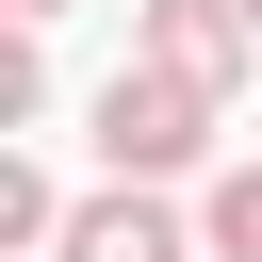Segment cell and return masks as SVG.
I'll return each mask as SVG.
<instances>
[{
	"instance_id": "obj_1",
	"label": "cell",
	"mask_w": 262,
	"mask_h": 262,
	"mask_svg": "<svg viewBox=\"0 0 262 262\" xmlns=\"http://www.w3.org/2000/svg\"><path fill=\"white\" fill-rule=\"evenodd\" d=\"M196 147H213V82H196V66H147V49H131V66L98 82V164H115V180H180Z\"/></svg>"
},
{
	"instance_id": "obj_2",
	"label": "cell",
	"mask_w": 262,
	"mask_h": 262,
	"mask_svg": "<svg viewBox=\"0 0 262 262\" xmlns=\"http://www.w3.org/2000/svg\"><path fill=\"white\" fill-rule=\"evenodd\" d=\"M49 262H196V246H180L164 180H115V196H82V213H66V246H49Z\"/></svg>"
},
{
	"instance_id": "obj_3",
	"label": "cell",
	"mask_w": 262,
	"mask_h": 262,
	"mask_svg": "<svg viewBox=\"0 0 262 262\" xmlns=\"http://www.w3.org/2000/svg\"><path fill=\"white\" fill-rule=\"evenodd\" d=\"M246 33H262L246 0H147V16H131V49H147V66H196L213 98H229V66H246Z\"/></svg>"
},
{
	"instance_id": "obj_7",
	"label": "cell",
	"mask_w": 262,
	"mask_h": 262,
	"mask_svg": "<svg viewBox=\"0 0 262 262\" xmlns=\"http://www.w3.org/2000/svg\"><path fill=\"white\" fill-rule=\"evenodd\" d=\"M246 16H262V0H246Z\"/></svg>"
},
{
	"instance_id": "obj_6",
	"label": "cell",
	"mask_w": 262,
	"mask_h": 262,
	"mask_svg": "<svg viewBox=\"0 0 262 262\" xmlns=\"http://www.w3.org/2000/svg\"><path fill=\"white\" fill-rule=\"evenodd\" d=\"M49 16H66V0H16V33H49Z\"/></svg>"
},
{
	"instance_id": "obj_5",
	"label": "cell",
	"mask_w": 262,
	"mask_h": 262,
	"mask_svg": "<svg viewBox=\"0 0 262 262\" xmlns=\"http://www.w3.org/2000/svg\"><path fill=\"white\" fill-rule=\"evenodd\" d=\"M0 246H66V196H49L33 164H0Z\"/></svg>"
},
{
	"instance_id": "obj_4",
	"label": "cell",
	"mask_w": 262,
	"mask_h": 262,
	"mask_svg": "<svg viewBox=\"0 0 262 262\" xmlns=\"http://www.w3.org/2000/svg\"><path fill=\"white\" fill-rule=\"evenodd\" d=\"M196 229H213V262H262V164H229V180H213V213H196Z\"/></svg>"
}]
</instances>
